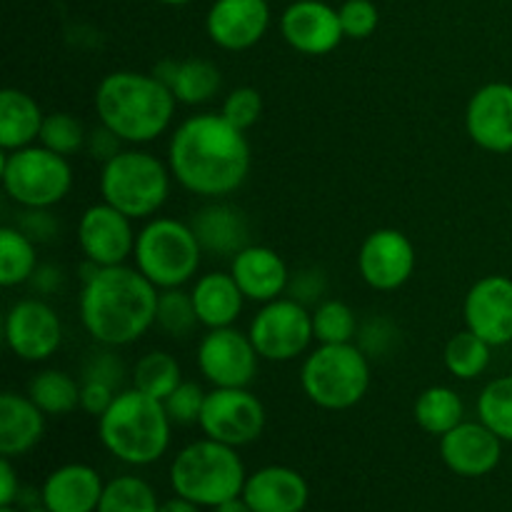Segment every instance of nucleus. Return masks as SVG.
Listing matches in <instances>:
<instances>
[{
    "label": "nucleus",
    "instance_id": "f257e3e1",
    "mask_svg": "<svg viewBox=\"0 0 512 512\" xmlns=\"http://www.w3.org/2000/svg\"><path fill=\"white\" fill-rule=\"evenodd\" d=\"M250 163L248 138L220 113L183 120L168 143V168L175 183L210 200L235 193L248 180Z\"/></svg>",
    "mask_w": 512,
    "mask_h": 512
},
{
    "label": "nucleus",
    "instance_id": "f03ea898",
    "mask_svg": "<svg viewBox=\"0 0 512 512\" xmlns=\"http://www.w3.org/2000/svg\"><path fill=\"white\" fill-rule=\"evenodd\" d=\"M160 290L128 265L98 268L83 280L80 320L95 343L123 348L143 338L155 325Z\"/></svg>",
    "mask_w": 512,
    "mask_h": 512
},
{
    "label": "nucleus",
    "instance_id": "7ed1b4c3",
    "mask_svg": "<svg viewBox=\"0 0 512 512\" xmlns=\"http://www.w3.org/2000/svg\"><path fill=\"white\" fill-rule=\"evenodd\" d=\"M95 115L123 143L143 145L158 140L175 115L173 90L153 73L115 70L95 90Z\"/></svg>",
    "mask_w": 512,
    "mask_h": 512
},
{
    "label": "nucleus",
    "instance_id": "20e7f679",
    "mask_svg": "<svg viewBox=\"0 0 512 512\" xmlns=\"http://www.w3.org/2000/svg\"><path fill=\"white\" fill-rule=\"evenodd\" d=\"M173 420L163 400L130 385L115 395L113 405L98 418V438L115 460L125 465H153L168 453Z\"/></svg>",
    "mask_w": 512,
    "mask_h": 512
},
{
    "label": "nucleus",
    "instance_id": "39448f33",
    "mask_svg": "<svg viewBox=\"0 0 512 512\" xmlns=\"http://www.w3.org/2000/svg\"><path fill=\"white\" fill-rule=\"evenodd\" d=\"M168 475L175 495L210 510L225 500L240 498L248 480L238 448L213 438L185 445L173 458Z\"/></svg>",
    "mask_w": 512,
    "mask_h": 512
},
{
    "label": "nucleus",
    "instance_id": "423d86ee",
    "mask_svg": "<svg viewBox=\"0 0 512 512\" xmlns=\"http://www.w3.org/2000/svg\"><path fill=\"white\" fill-rule=\"evenodd\" d=\"M170 180L173 173L158 155L128 148L103 163L100 195L130 220H148L168 203Z\"/></svg>",
    "mask_w": 512,
    "mask_h": 512
},
{
    "label": "nucleus",
    "instance_id": "0eeeda50",
    "mask_svg": "<svg viewBox=\"0 0 512 512\" xmlns=\"http://www.w3.org/2000/svg\"><path fill=\"white\" fill-rule=\"evenodd\" d=\"M300 385L318 408L350 410L368 393L370 360L355 343L318 345L305 358Z\"/></svg>",
    "mask_w": 512,
    "mask_h": 512
},
{
    "label": "nucleus",
    "instance_id": "6e6552de",
    "mask_svg": "<svg viewBox=\"0 0 512 512\" xmlns=\"http://www.w3.org/2000/svg\"><path fill=\"white\" fill-rule=\"evenodd\" d=\"M135 268L158 290L183 288L198 275L203 248L190 223L175 218H153L135 238Z\"/></svg>",
    "mask_w": 512,
    "mask_h": 512
},
{
    "label": "nucleus",
    "instance_id": "1a4fd4ad",
    "mask_svg": "<svg viewBox=\"0 0 512 512\" xmlns=\"http://www.w3.org/2000/svg\"><path fill=\"white\" fill-rule=\"evenodd\" d=\"M0 178L8 198L25 210H50L73 188L68 158L45 145H28L10 153L3 150Z\"/></svg>",
    "mask_w": 512,
    "mask_h": 512
},
{
    "label": "nucleus",
    "instance_id": "9d476101",
    "mask_svg": "<svg viewBox=\"0 0 512 512\" xmlns=\"http://www.w3.org/2000/svg\"><path fill=\"white\" fill-rule=\"evenodd\" d=\"M248 335L260 358L270 363H290L315 340L313 313L295 298L270 300L250 320Z\"/></svg>",
    "mask_w": 512,
    "mask_h": 512
},
{
    "label": "nucleus",
    "instance_id": "9b49d317",
    "mask_svg": "<svg viewBox=\"0 0 512 512\" xmlns=\"http://www.w3.org/2000/svg\"><path fill=\"white\" fill-rule=\"evenodd\" d=\"M198 425L205 438L243 448L263 435L265 408L248 388H213L205 395Z\"/></svg>",
    "mask_w": 512,
    "mask_h": 512
},
{
    "label": "nucleus",
    "instance_id": "f8f14e48",
    "mask_svg": "<svg viewBox=\"0 0 512 512\" xmlns=\"http://www.w3.org/2000/svg\"><path fill=\"white\" fill-rule=\"evenodd\" d=\"M258 350L248 333L215 328L198 345V368L213 388H248L258 373Z\"/></svg>",
    "mask_w": 512,
    "mask_h": 512
},
{
    "label": "nucleus",
    "instance_id": "ddd939ff",
    "mask_svg": "<svg viewBox=\"0 0 512 512\" xmlns=\"http://www.w3.org/2000/svg\"><path fill=\"white\" fill-rule=\"evenodd\" d=\"M63 323L40 298H23L5 315V345L25 363H43L60 350Z\"/></svg>",
    "mask_w": 512,
    "mask_h": 512
},
{
    "label": "nucleus",
    "instance_id": "4468645a",
    "mask_svg": "<svg viewBox=\"0 0 512 512\" xmlns=\"http://www.w3.org/2000/svg\"><path fill=\"white\" fill-rule=\"evenodd\" d=\"M135 238L138 233L133 230V220L105 200L80 215L78 245L85 260L98 268L125 265V260L133 258Z\"/></svg>",
    "mask_w": 512,
    "mask_h": 512
},
{
    "label": "nucleus",
    "instance_id": "2eb2a0df",
    "mask_svg": "<svg viewBox=\"0 0 512 512\" xmlns=\"http://www.w3.org/2000/svg\"><path fill=\"white\" fill-rule=\"evenodd\" d=\"M360 278L380 293L403 288L415 273V248L398 228L373 230L358 253Z\"/></svg>",
    "mask_w": 512,
    "mask_h": 512
},
{
    "label": "nucleus",
    "instance_id": "dca6fc26",
    "mask_svg": "<svg viewBox=\"0 0 512 512\" xmlns=\"http://www.w3.org/2000/svg\"><path fill=\"white\" fill-rule=\"evenodd\" d=\"M465 328L493 348L512 343V278L485 275L465 295Z\"/></svg>",
    "mask_w": 512,
    "mask_h": 512
},
{
    "label": "nucleus",
    "instance_id": "f3484780",
    "mask_svg": "<svg viewBox=\"0 0 512 512\" xmlns=\"http://www.w3.org/2000/svg\"><path fill=\"white\" fill-rule=\"evenodd\" d=\"M285 43L303 55L333 53L345 38L340 13L323 0H295L280 18Z\"/></svg>",
    "mask_w": 512,
    "mask_h": 512
},
{
    "label": "nucleus",
    "instance_id": "a211bd4d",
    "mask_svg": "<svg viewBox=\"0 0 512 512\" xmlns=\"http://www.w3.org/2000/svg\"><path fill=\"white\" fill-rule=\"evenodd\" d=\"M465 130L488 153L512 150V85L488 83L478 88L465 110Z\"/></svg>",
    "mask_w": 512,
    "mask_h": 512
},
{
    "label": "nucleus",
    "instance_id": "6ab92c4d",
    "mask_svg": "<svg viewBox=\"0 0 512 512\" xmlns=\"http://www.w3.org/2000/svg\"><path fill=\"white\" fill-rule=\"evenodd\" d=\"M440 458L460 478H485L503 460V440L480 420H463L440 438Z\"/></svg>",
    "mask_w": 512,
    "mask_h": 512
},
{
    "label": "nucleus",
    "instance_id": "aec40b11",
    "mask_svg": "<svg viewBox=\"0 0 512 512\" xmlns=\"http://www.w3.org/2000/svg\"><path fill=\"white\" fill-rule=\"evenodd\" d=\"M270 25L268 0H215L205 30L218 48L240 53L263 40Z\"/></svg>",
    "mask_w": 512,
    "mask_h": 512
},
{
    "label": "nucleus",
    "instance_id": "412c9836",
    "mask_svg": "<svg viewBox=\"0 0 512 512\" xmlns=\"http://www.w3.org/2000/svg\"><path fill=\"white\" fill-rule=\"evenodd\" d=\"M230 275L243 290L245 300H253L260 305L283 298L290 285L285 260L265 245H245L238 255H233L230 258Z\"/></svg>",
    "mask_w": 512,
    "mask_h": 512
},
{
    "label": "nucleus",
    "instance_id": "4be33fe9",
    "mask_svg": "<svg viewBox=\"0 0 512 512\" xmlns=\"http://www.w3.org/2000/svg\"><path fill=\"white\" fill-rule=\"evenodd\" d=\"M243 500L253 512H303L308 508V480L285 465H265L248 475Z\"/></svg>",
    "mask_w": 512,
    "mask_h": 512
},
{
    "label": "nucleus",
    "instance_id": "5701e85b",
    "mask_svg": "<svg viewBox=\"0 0 512 512\" xmlns=\"http://www.w3.org/2000/svg\"><path fill=\"white\" fill-rule=\"evenodd\" d=\"M103 490L98 470L85 463H68L45 478L40 500L53 512H98Z\"/></svg>",
    "mask_w": 512,
    "mask_h": 512
},
{
    "label": "nucleus",
    "instance_id": "b1692460",
    "mask_svg": "<svg viewBox=\"0 0 512 512\" xmlns=\"http://www.w3.org/2000/svg\"><path fill=\"white\" fill-rule=\"evenodd\" d=\"M190 228H193L203 253L210 255L233 258L245 245H250L248 218H245L243 210L223 203V200L203 205L190 220Z\"/></svg>",
    "mask_w": 512,
    "mask_h": 512
},
{
    "label": "nucleus",
    "instance_id": "393cba45",
    "mask_svg": "<svg viewBox=\"0 0 512 512\" xmlns=\"http://www.w3.org/2000/svg\"><path fill=\"white\" fill-rule=\"evenodd\" d=\"M45 435V413L18 393L0 395V455L20 458L30 453Z\"/></svg>",
    "mask_w": 512,
    "mask_h": 512
},
{
    "label": "nucleus",
    "instance_id": "a878e982",
    "mask_svg": "<svg viewBox=\"0 0 512 512\" xmlns=\"http://www.w3.org/2000/svg\"><path fill=\"white\" fill-rule=\"evenodd\" d=\"M155 78L163 80L173 90L175 100L183 105H203L220 93L223 73L213 60H163L155 65Z\"/></svg>",
    "mask_w": 512,
    "mask_h": 512
},
{
    "label": "nucleus",
    "instance_id": "bb28decb",
    "mask_svg": "<svg viewBox=\"0 0 512 512\" xmlns=\"http://www.w3.org/2000/svg\"><path fill=\"white\" fill-rule=\"evenodd\" d=\"M190 295H193L200 325H205L208 330L230 328L243 313L245 295L230 273L213 270V273L200 275Z\"/></svg>",
    "mask_w": 512,
    "mask_h": 512
},
{
    "label": "nucleus",
    "instance_id": "cd10ccee",
    "mask_svg": "<svg viewBox=\"0 0 512 512\" xmlns=\"http://www.w3.org/2000/svg\"><path fill=\"white\" fill-rule=\"evenodd\" d=\"M45 115L38 100L25 90L5 88L0 93V148L5 153L33 145L40 138Z\"/></svg>",
    "mask_w": 512,
    "mask_h": 512
},
{
    "label": "nucleus",
    "instance_id": "c85d7f7f",
    "mask_svg": "<svg viewBox=\"0 0 512 512\" xmlns=\"http://www.w3.org/2000/svg\"><path fill=\"white\" fill-rule=\"evenodd\" d=\"M413 415L415 423L425 433L443 438L455 425L463 423L465 405L463 398L453 388H448V385H433V388H425L418 395V400L413 405Z\"/></svg>",
    "mask_w": 512,
    "mask_h": 512
},
{
    "label": "nucleus",
    "instance_id": "c756f323",
    "mask_svg": "<svg viewBox=\"0 0 512 512\" xmlns=\"http://www.w3.org/2000/svg\"><path fill=\"white\" fill-rule=\"evenodd\" d=\"M35 270H38L35 240H30L23 230L13 225L0 228V285L18 288V285L30 283Z\"/></svg>",
    "mask_w": 512,
    "mask_h": 512
},
{
    "label": "nucleus",
    "instance_id": "7c9ffc66",
    "mask_svg": "<svg viewBox=\"0 0 512 512\" xmlns=\"http://www.w3.org/2000/svg\"><path fill=\"white\" fill-rule=\"evenodd\" d=\"M28 398L45 415H70L80 408V383L63 370H40L30 380Z\"/></svg>",
    "mask_w": 512,
    "mask_h": 512
},
{
    "label": "nucleus",
    "instance_id": "2f4dec72",
    "mask_svg": "<svg viewBox=\"0 0 512 512\" xmlns=\"http://www.w3.org/2000/svg\"><path fill=\"white\" fill-rule=\"evenodd\" d=\"M133 388L140 393L150 395L155 400H165L180 383H183V373H180V363L165 350H150L143 358L135 363L133 368Z\"/></svg>",
    "mask_w": 512,
    "mask_h": 512
},
{
    "label": "nucleus",
    "instance_id": "473e14b6",
    "mask_svg": "<svg viewBox=\"0 0 512 512\" xmlns=\"http://www.w3.org/2000/svg\"><path fill=\"white\" fill-rule=\"evenodd\" d=\"M490 350L493 345L485 343L480 335H475L473 330H460L445 345V368L453 378L458 380H475L488 370L490 365Z\"/></svg>",
    "mask_w": 512,
    "mask_h": 512
},
{
    "label": "nucleus",
    "instance_id": "72a5a7b5",
    "mask_svg": "<svg viewBox=\"0 0 512 512\" xmlns=\"http://www.w3.org/2000/svg\"><path fill=\"white\" fill-rule=\"evenodd\" d=\"M98 512H160L155 490L138 475H120L105 483Z\"/></svg>",
    "mask_w": 512,
    "mask_h": 512
},
{
    "label": "nucleus",
    "instance_id": "f704fd0d",
    "mask_svg": "<svg viewBox=\"0 0 512 512\" xmlns=\"http://www.w3.org/2000/svg\"><path fill=\"white\" fill-rule=\"evenodd\" d=\"M358 330V315L343 300H323L313 310V335L320 345L353 343Z\"/></svg>",
    "mask_w": 512,
    "mask_h": 512
},
{
    "label": "nucleus",
    "instance_id": "c9c22d12",
    "mask_svg": "<svg viewBox=\"0 0 512 512\" xmlns=\"http://www.w3.org/2000/svg\"><path fill=\"white\" fill-rule=\"evenodd\" d=\"M478 418L503 443H512V375L490 380L478 398Z\"/></svg>",
    "mask_w": 512,
    "mask_h": 512
},
{
    "label": "nucleus",
    "instance_id": "e433bc0d",
    "mask_svg": "<svg viewBox=\"0 0 512 512\" xmlns=\"http://www.w3.org/2000/svg\"><path fill=\"white\" fill-rule=\"evenodd\" d=\"M155 325H158L168 338H188V335L200 325L198 313H195L193 295L183 293V288L160 290Z\"/></svg>",
    "mask_w": 512,
    "mask_h": 512
},
{
    "label": "nucleus",
    "instance_id": "4c0bfd02",
    "mask_svg": "<svg viewBox=\"0 0 512 512\" xmlns=\"http://www.w3.org/2000/svg\"><path fill=\"white\" fill-rule=\"evenodd\" d=\"M38 140L40 145H45L53 153L70 158V155L80 153L85 148L88 133H85V125L73 113H50L45 115Z\"/></svg>",
    "mask_w": 512,
    "mask_h": 512
},
{
    "label": "nucleus",
    "instance_id": "58836bf2",
    "mask_svg": "<svg viewBox=\"0 0 512 512\" xmlns=\"http://www.w3.org/2000/svg\"><path fill=\"white\" fill-rule=\"evenodd\" d=\"M220 115L228 120L230 125H235L238 130H250L263 115V95L260 90L250 88V85H240V88L230 90L228 98L223 100V108Z\"/></svg>",
    "mask_w": 512,
    "mask_h": 512
},
{
    "label": "nucleus",
    "instance_id": "ea45409f",
    "mask_svg": "<svg viewBox=\"0 0 512 512\" xmlns=\"http://www.w3.org/2000/svg\"><path fill=\"white\" fill-rule=\"evenodd\" d=\"M205 390L200 388L198 383H190V380H183L168 398L163 400L165 410H168L173 425H195L200 420V413H203L205 403Z\"/></svg>",
    "mask_w": 512,
    "mask_h": 512
},
{
    "label": "nucleus",
    "instance_id": "a19ab883",
    "mask_svg": "<svg viewBox=\"0 0 512 512\" xmlns=\"http://www.w3.org/2000/svg\"><path fill=\"white\" fill-rule=\"evenodd\" d=\"M338 13L345 38L365 40L380 25V10L373 0H345Z\"/></svg>",
    "mask_w": 512,
    "mask_h": 512
},
{
    "label": "nucleus",
    "instance_id": "79ce46f5",
    "mask_svg": "<svg viewBox=\"0 0 512 512\" xmlns=\"http://www.w3.org/2000/svg\"><path fill=\"white\" fill-rule=\"evenodd\" d=\"M400 343V330L395 328L393 320L388 318H373L368 323L360 325L358 330V345L363 353L368 355H390L395 345Z\"/></svg>",
    "mask_w": 512,
    "mask_h": 512
},
{
    "label": "nucleus",
    "instance_id": "37998d69",
    "mask_svg": "<svg viewBox=\"0 0 512 512\" xmlns=\"http://www.w3.org/2000/svg\"><path fill=\"white\" fill-rule=\"evenodd\" d=\"M125 368L118 360V355L113 350H100V353H93V358L85 363L83 380H98V383L110 385V388L120 390L123 385Z\"/></svg>",
    "mask_w": 512,
    "mask_h": 512
},
{
    "label": "nucleus",
    "instance_id": "c03bdc74",
    "mask_svg": "<svg viewBox=\"0 0 512 512\" xmlns=\"http://www.w3.org/2000/svg\"><path fill=\"white\" fill-rule=\"evenodd\" d=\"M328 290V280H325V273L318 268H305L300 273L290 275V285L288 293L290 298H295L298 303H303L308 308L310 303L320 298V295Z\"/></svg>",
    "mask_w": 512,
    "mask_h": 512
},
{
    "label": "nucleus",
    "instance_id": "a18cd8bd",
    "mask_svg": "<svg viewBox=\"0 0 512 512\" xmlns=\"http://www.w3.org/2000/svg\"><path fill=\"white\" fill-rule=\"evenodd\" d=\"M118 393L120 390L110 388V385L105 383H98V380H83V383H80V408L88 415L100 418V415H105V410L113 405Z\"/></svg>",
    "mask_w": 512,
    "mask_h": 512
},
{
    "label": "nucleus",
    "instance_id": "49530a36",
    "mask_svg": "<svg viewBox=\"0 0 512 512\" xmlns=\"http://www.w3.org/2000/svg\"><path fill=\"white\" fill-rule=\"evenodd\" d=\"M18 228L28 235L35 243H48L53 240V235L58 233V223H55L53 215L48 210H25L23 218H20Z\"/></svg>",
    "mask_w": 512,
    "mask_h": 512
},
{
    "label": "nucleus",
    "instance_id": "de8ad7c7",
    "mask_svg": "<svg viewBox=\"0 0 512 512\" xmlns=\"http://www.w3.org/2000/svg\"><path fill=\"white\" fill-rule=\"evenodd\" d=\"M120 145H123V140H120L113 130H108L105 125H100V128H95L93 133L88 135V143H85V148H88V153L93 155L95 160H103V163H108L110 158H115V155L123 150Z\"/></svg>",
    "mask_w": 512,
    "mask_h": 512
},
{
    "label": "nucleus",
    "instance_id": "09e8293b",
    "mask_svg": "<svg viewBox=\"0 0 512 512\" xmlns=\"http://www.w3.org/2000/svg\"><path fill=\"white\" fill-rule=\"evenodd\" d=\"M20 493H23V485H20L13 463L10 458H0V508L18 503Z\"/></svg>",
    "mask_w": 512,
    "mask_h": 512
},
{
    "label": "nucleus",
    "instance_id": "8fccbe9b",
    "mask_svg": "<svg viewBox=\"0 0 512 512\" xmlns=\"http://www.w3.org/2000/svg\"><path fill=\"white\" fill-rule=\"evenodd\" d=\"M30 285H33L35 293L53 295L55 290L63 285V270L55 268V265H50V263L38 265V270H35L33 278H30Z\"/></svg>",
    "mask_w": 512,
    "mask_h": 512
},
{
    "label": "nucleus",
    "instance_id": "3c124183",
    "mask_svg": "<svg viewBox=\"0 0 512 512\" xmlns=\"http://www.w3.org/2000/svg\"><path fill=\"white\" fill-rule=\"evenodd\" d=\"M160 512H200V505H195L193 500L175 495V498L160 503Z\"/></svg>",
    "mask_w": 512,
    "mask_h": 512
},
{
    "label": "nucleus",
    "instance_id": "603ef678",
    "mask_svg": "<svg viewBox=\"0 0 512 512\" xmlns=\"http://www.w3.org/2000/svg\"><path fill=\"white\" fill-rule=\"evenodd\" d=\"M213 512H253V508H250V505L243 500V495H240V498L225 500V503L215 505Z\"/></svg>",
    "mask_w": 512,
    "mask_h": 512
},
{
    "label": "nucleus",
    "instance_id": "864d4df0",
    "mask_svg": "<svg viewBox=\"0 0 512 512\" xmlns=\"http://www.w3.org/2000/svg\"><path fill=\"white\" fill-rule=\"evenodd\" d=\"M23 512H53L48 508V505L43 503V500H40V503H35V505H28V508H25Z\"/></svg>",
    "mask_w": 512,
    "mask_h": 512
},
{
    "label": "nucleus",
    "instance_id": "5fc2aeb1",
    "mask_svg": "<svg viewBox=\"0 0 512 512\" xmlns=\"http://www.w3.org/2000/svg\"><path fill=\"white\" fill-rule=\"evenodd\" d=\"M160 3H165V5H188V3H193V0H160Z\"/></svg>",
    "mask_w": 512,
    "mask_h": 512
},
{
    "label": "nucleus",
    "instance_id": "6e6d98bb",
    "mask_svg": "<svg viewBox=\"0 0 512 512\" xmlns=\"http://www.w3.org/2000/svg\"><path fill=\"white\" fill-rule=\"evenodd\" d=\"M0 512H20V510H15V505H3Z\"/></svg>",
    "mask_w": 512,
    "mask_h": 512
}]
</instances>
